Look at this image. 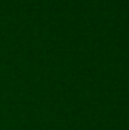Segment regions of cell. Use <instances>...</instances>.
<instances>
[]
</instances>
